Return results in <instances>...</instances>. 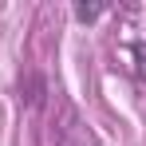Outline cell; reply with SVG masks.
<instances>
[{"mask_svg":"<svg viewBox=\"0 0 146 146\" xmlns=\"http://www.w3.org/2000/svg\"><path fill=\"white\" fill-rule=\"evenodd\" d=\"M103 12H107V4H87V0L75 4V20H79V24H91V20H99Z\"/></svg>","mask_w":146,"mask_h":146,"instance_id":"1","label":"cell"}]
</instances>
